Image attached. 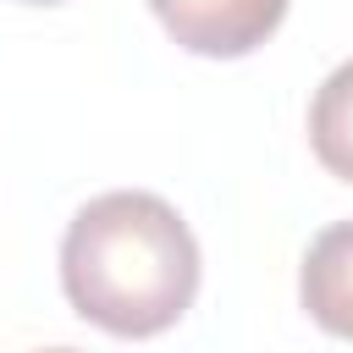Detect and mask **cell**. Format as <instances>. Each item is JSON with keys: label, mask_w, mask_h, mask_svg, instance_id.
<instances>
[{"label": "cell", "mask_w": 353, "mask_h": 353, "mask_svg": "<svg viewBox=\"0 0 353 353\" xmlns=\"http://www.w3.org/2000/svg\"><path fill=\"white\" fill-rule=\"evenodd\" d=\"M193 226L143 188L88 199L61 237V292L77 320L110 336H160L199 298Z\"/></svg>", "instance_id": "1"}, {"label": "cell", "mask_w": 353, "mask_h": 353, "mask_svg": "<svg viewBox=\"0 0 353 353\" xmlns=\"http://www.w3.org/2000/svg\"><path fill=\"white\" fill-rule=\"evenodd\" d=\"M292 0H149L165 39L204 61H243L254 55L287 17Z\"/></svg>", "instance_id": "2"}, {"label": "cell", "mask_w": 353, "mask_h": 353, "mask_svg": "<svg viewBox=\"0 0 353 353\" xmlns=\"http://www.w3.org/2000/svg\"><path fill=\"white\" fill-rule=\"evenodd\" d=\"M298 303L320 331L353 342V221H336L309 243L298 265Z\"/></svg>", "instance_id": "3"}, {"label": "cell", "mask_w": 353, "mask_h": 353, "mask_svg": "<svg viewBox=\"0 0 353 353\" xmlns=\"http://www.w3.org/2000/svg\"><path fill=\"white\" fill-rule=\"evenodd\" d=\"M309 149L331 176L353 182V55L331 66V77L309 99Z\"/></svg>", "instance_id": "4"}, {"label": "cell", "mask_w": 353, "mask_h": 353, "mask_svg": "<svg viewBox=\"0 0 353 353\" xmlns=\"http://www.w3.org/2000/svg\"><path fill=\"white\" fill-rule=\"evenodd\" d=\"M22 6H66V0H22Z\"/></svg>", "instance_id": "5"}]
</instances>
